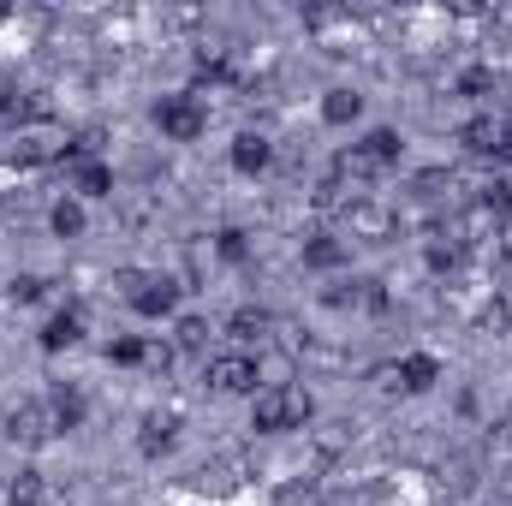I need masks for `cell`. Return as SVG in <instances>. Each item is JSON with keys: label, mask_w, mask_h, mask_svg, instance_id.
<instances>
[{"label": "cell", "mask_w": 512, "mask_h": 506, "mask_svg": "<svg viewBox=\"0 0 512 506\" xmlns=\"http://www.w3.org/2000/svg\"><path fill=\"white\" fill-rule=\"evenodd\" d=\"M316 417V399H310V387H298V381H274V387H262L251 399V429L256 435H286V429H304Z\"/></svg>", "instance_id": "1"}, {"label": "cell", "mask_w": 512, "mask_h": 506, "mask_svg": "<svg viewBox=\"0 0 512 506\" xmlns=\"http://www.w3.org/2000/svg\"><path fill=\"white\" fill-rule=\"evenodd\" d=\"M155 131H161L167 143H197V137L209 131V108H203L191 90H173V96L155 102Z\"/></svg>", "instance_id": "2"}, {"label": "cell", "mask_w": 512, "mask_h": 506, "mask_svg": "<svg viewBox=\"0 0 512 506\" xmlns=\"http://www.w3.org/2000/svg\"><path fill=\"white\" fill-rule=\"evenodd\" d=\"M120 280H126V298H131V310H137V316L161 322V316H173V310H179V292H185V286H179L173 274H137V268H131V274H120Z\"/></svg>", "instance_id": "3"}, {"label": "cell", "mask_w": 512, "mask_h": 506, "mask_svg": "<svg viewBox=\"0 0 512 506\" xmlns=\"http://www.w3.org/2000/svg\"><path fill=\"white\" fill-rule=\"evenodd\" d=\"M54 435H60V423H54L48 399H24V405L6 411V441L12 447H48Z\"/></svg>", "instance_id": "4"}, {"label": "cell", "mask_w": 512, "mask_h": 506, "mask_svg": "<svg viewBox=\"0 0 512 506\" xmlns=\"http://www.w3.org/2000/svg\"><path fill=\"white\" fill-rule=\"evenodd\" d=\"M256 381H262V364H256L251 352H221V358H209V387H215V393H262V387H256Z\"/></svg>", "instance_id": "5"}, {"label": "cell", "mask_w": 512, "mask_h": 506, "mask_svg": "<svg viewBox=\"0 0 512 506\" xmlns=\"http://www.w3.org/2000/svg\"><path fill=\"white\" fill-rule=\"evenodd\" d=\"M346 227H352V239H364V245H382L399 233V215L382 209V203H370V197H352L346 203Z\"/></svg>", "instance_id": "6"}, {"label": "cell", "mask_w": 512, "mask_h": 506, "mask_svg": "<svg viewBox=\"0 0 512 506\" xmlns=\"http://www.w3.org/2000/svg\"><path fill=\"white\" fill-rule=\"evenodd\" d=\"M78 340H84V304L54 310V316L42 322V334H36V346H42V352H72Z\"/></svg>", "instance_id": "7"}, {"label": "cell", "mask_w": 512, "mask_h": 506, "mask_svg": "<svg viewBox=\"0 0 512 506\" xmlns=\"http://www.w3.org/2000/svg\"><path fill=\"white\" fill-rule=\"evenodd\" d=\"M60 155H66V143H54V137H48V131H18V137H12V149H6V161H12V167H48V161H60Z\"/></svg>", "instance_id": "8"}, {"label": "cell", "mask_w": 512, "mask_h": 506, "mask_svg": "<svg viewBox=\"0 0 512 506\" xmlns=\"http://www.w3.org/2000/svg\"><path fill=\"white\" fill-rule=\"evenodd\" d=\"M227 161H233V173L256 179V173H268V167H274V143H268L262 131H239V137H233V149H227Z\"/></svg>", "instance_id": "9"}, {"label": "cell", "mask_w": 512, "mask_h": 506, "mask_svg": "<svg viewBox=\"0 0 512 506\" xmlns=\"http://www.w3.org/2000/svg\"><path fill=\"white\" fill-rule=\"evenodd\" d=\"M352 149H358V155H364L376 173H387V167H399V155H405V137H399L393 126H376V131H364Z\"/></svg>", "instance_id": "10"}, {"label": "cell", "mask_w": 512, "mask_h": 506, "mask_svg": "<svg viewBox=\"0 0 512 506\" xmlns=\"http://www.w3.org/2000/svg\"><path fill=\"white\" fill-rule=\"evenodd\" d=\"M48 399V411H54V423H60V435H72V429H84V417H90V399L72 387V381H60V387H48L42 393Z\"/></svg>", "instance_id": "11"}, {"label": "cell", "mask_w": 512, "mask_h": 506, "mask_svg": "<svg viewBox=\"0 0 512 506\" xmlns=\"http://www.w3.org/2000/svg\"><path fill=\"white\" fill-rule=\"evenodd\" d=\"M173 441H179V417H167V411H149V417L137 423V453H143V459H161V453H173Z\"/></svg>", "instance_id": "12"}, {"label": "cell", "mask_w": 512, "mask_h": 506, "mask_svg": "<svg viewBox=\"0 0 512 506\" xmlns=\"http://www.w3.org/2000/svg\"><path fill=\"white\" fill-rule=\"evenodd\" d=\"M393 381H399L405 393H429V387L441 381V358H435V352H405V358L393 364Z\"/></svg>", "instance_id": "13"}, {"label": "cell", "mask_w": 512, "mask_h": 506, "mask_svg": "<svg viewBox=\"0 0 512 506\" xmlns=\"http://www.w3.org/2000/svg\"><path fill=\"white\" fill-rule=\"evenodd\" d=\"M72 191H78V203H96V197H114V167L108 161H78L72 167Z\"/></svg>", "instance_id": "14"}, {"label": "cell", "mask_w": 512, "mask_h": 506, "mask_svg": "<svg viewBox=\"0 0 512 506\" xmlns=\"http://www.w3.org/2000/svg\"><path fill=\"white\" fill-rule=\"evenodd\" d=\"M459 149L495 161V149H501V120H495V114H471V120L459 126Z\"/></svg>", "instance_id": "15"}, {"label": "cell", "mask_w": 512, "mask_h": 506, "mask_svg": "<svg viewBox=\"0 0 512 506\" xmlns=\"http://www.w3.org/2000/svg\"><path fill=\"white\" fill-rule=\"evenodd\" d=\"M352 262V245L346 239H334V233H316V239H304V268H316V274H334V268H346Z\"/></svg>", "instance_id": "16"}, {"label": "cell", "mask_w": 512, "mask_h": 506, "mask_svg": "<svg viewBox=\"0 0 512 506\" xmlns=\"http://www.w3.org/2000/svg\"><path fill=\"white\" fill-rule=\"evenodd\" d=\"M358 120H364V96L352 84H334L322 96V126H358Z\"/></svg>", "instance_id": "17"}, {"label": "cell", "mask_w": 512, "mask_h": 506, "mask_svg": "<svg viewBox=\"0 0 512 506\" xmlns=\"http://www.w3.org/2000/svg\"><path fill=\"white\" fill-rule=\"evenodd\" d=\"M268 328H274V322H268V310H256V304H239V310L227 316V334H233L239 346H256V340H268Z\"/></svg>", "instance_id": "18"}, {"label": "cell", "mask_w": 512, "mask_h": 506, "mask_svg": "<svg viewBox=\"0 0 512 506\" xmlns=\"http://www.w3.org/2000/svg\"><path fill=\"white\" fill-rule=\"evenodd\" d=\"M48 227H54V239H84L90 215H84V203H78V197H60V203L48 209Z\"/></svg>", "instance_id": "19"}, {"label": "cell", "mask_w": 512, "mask_h": 506, "mask_svg": "<svg viewBox=\"0 0 512 506\" xmlns=\"http://www.w3.org/2000/svg\"><path fill=\"white\" fill-rule=\"evenodd\" d=\"M453 90H459L465 102H489V96H495V66H465V72L453 78Z\"/></svg>", "instance_id": "20"}, {"label": "cell", "mask_w": 512, "mask_h": 506, "mask_svg": "<svg viewBox=\"0 0 512 506\" xmlns=\"http://www.w3.org/2000/svg\"><path fill=\"white\" fill-rule=\"evenodd\" d=\"M48 501V483H42V471H18L12 483H6V506H42Z\"/></svg>", "instance_id": "21"}, {"label": "cell", "mask_w": 512, "mask_h": 506, "mask_svg": "<svg viewBox=\"0 0 512 506\" xmlns=\"http://www.w3.org/2000/svg\"><path fill=\"white\" fill-rule=\"evenodd\" d=\"M423 262H429V274H459L465 268V239H435L423 251Z\"/></svg>", "instance_id": "22"}, {"label": "cell", "mask_w": 512, "mask_h": 506, "mask_svg": "<svg viewBox=\"0 0 512 506\" xmlns=\"http://www.w3.org/2000/svg\"><path fill=\"white\" fill-rule=\"evenodd\" d=\"M215 256H221L227 268H245V262H251V233H239V227H221V233H215Z\"/></svg>", "instance_id": "23"}, {"label": "cell", "mask_w": 512, "mask_h": 506, "mask_svg": "<svg viewBox=\"0 0 512 506\" xmlns=\"http://www.w3.org/2000/svg\"><path fill=\"white\" fill-rule=\"evenodd\" d=\"M108 364H120V370H137V364H149V346H143L137 334H120V340H108Z\"/></svg>", "instance_id": "24"}, {"label": "cell", "mask_w": 512, "mask_h": 506, "mask_svg": "<svg viewBox=\"0 0 512 506\" xmlns=\"http://www.w3.org/2000/svg\"><path fill=\"white\" fill-rule=\"evenodd\" d=\"M6 298H12V304H42V298H48V280H42V274H12Z\"/></svg>", "instance_id": "25"}, {"label": "cell", "mask_w": 512, "mask_h": 506, "mask_svg": "<svg viewBox=\"0 0 512 506\" xmlns=\"http://www.w3.org/2000/svg\"><path fill=\"white\" fill-rule=\"evenodd\" d=\"M173 346H179V352H203V346H209V322H203V316H185V322L173 328Z\"/></svg>", "instance_id": "26"}, {"label": "cell", "mask_w": 512, "mask_h": 506, "mask_svg": "<svg viewBox=\"0 0 512 506\" xmlns=\"http://www.w3.org/2000/svg\"><path fill=\"white\" fill-rule=\"evenodd\" d=\"M495 161L512 167V120H501V149H495Z\"/></svg>", "instance_id": "27"}, {"label": "cell", "mask_w": 512, "mask_h": 506, "mask_svg": "<svg viewBox=\"0 0 512 506\" xmlns=\"http://www.w3.org/2000/svg\"><path fill=\"white\" fill-rule=\"evenodd\" d=\"M322 506H352V501H346V495H328V501H322Z\"/></svg>", "instance_id": "28"}]
</instances>
